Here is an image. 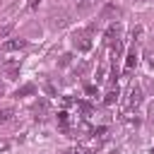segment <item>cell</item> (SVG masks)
<instances>
[{
    "label": "cell",
    "instance_id": "cell-1",
    "mask_svg": "<svg viewBox=\"0 0 154 154\" xmlns=\"http://www.w3.org/2000/svg\"><path fill=\"white\" fill-rule=\"evenodd\" d=\"M142 103V89H140V84H132L130 87V94H128V106L130 108H137Z\"/></svg>",
    "mask_w": 154,
    "mask_h": 154
},
{
    "label": "cell",
    "instance_id": "cell-2",
    "mask_svg": "<svg viewBox=\"0 0 154 154\" xmlns=\"http://www.w3.org/2000/svg\"><path fill=\"white\" fill-rule=\"evenodd\" d=\"M26 46V38H7L5 43H2V51H19V48H24Z\"/></svg>",
    "mask_w": 154,
    "mask_h": 154
},
{
    "label": "cell",
    "instance_id": "cell-3",
    "mask_svg": "<svg viewBox=\"0 0 154 154\" xmlns=\"http://www.w3.org/2000/svg\"><path fill=\"white\" fill-rule=\"evenodd\" d=\"M142 36H144V26L142 24H135L130 29V41H142Z\"/></svg>",
    "mask_w": 154,
    "mask_h": 154
},
{
    "label": "cell",
    "instance_id": "cell-4",
    "mask_svg": "<svg viewBox=\"0 0 154 154\" xmlns=\"http://www.w3.org/2000/svg\"><path fill=\"white\" fill-rule=\"evenodd\" d=\"M94 5H96V0H77V2H75L77 12H87V10H91Z\"/></svg>",
    "mask_w": 154,
    "mask_h": 154
},
{
    "label": "cell",
    "instance_id": "cell-5",
    "mask_svg": "<svg viewBox=\"0 0 154 154\" xmlns=\"http://www.w3.org/2000/svg\"><path fill=\"white\" fill-rule=\"evenodd\" d=\"M108 17H120V10L113 7V5H108V7L101 12V19H108Z\"/></svg>",
    "mask_w": 154,
    "mask_h": 154
},
{
    "label": "cell",
    "instance_id": "cell-6",
    "mask_svg": "<svg viewBox=\"0 0 154 154\" xmlns=\"http://www.w3.org/2000/svg\"><path fill=\"white\" fill-rule=\"evenodd\" d=\"M65 24H70V17H67V14H60L58 19H53V22H51V26H53V29H63Z\"/></svg>",
    "mask_w": 154,
    "mask_h": 154
},
{
    "label": "cell",
    "instance_id": "cell-7",
    "mask_svg": "<svg viewBox=\"0 0 154 154\" xmlns=\"http://www.w3.org/2000/svg\"><path fill=\"white\" fill-rule=\"evenodd\" d=\"M106 72H108V65H106V63H101V65H99V70H96V84H101V82L106 79Z\"/></svg>",
    "mask_w": 154,
    "mask_h": 154
},
{
    "label": "cell",
    "instance_id": "cell-8",
    "mask_svg": "<svg viewBox=\"0 0 154 154\" xmlns=\"http://www.w3.org/2000/svg\"><path fill=\"white\" fill-rule=\"evenodd\" d=\"M14 116V108H0V123H10Z\"/></svg>",
    "mask_w": 154,
    "mask_h": 154
},
{
    "label": "cell",
    "instance_id": "cell-9",
    "mask_svg": "<svg viewBox=\"0 0 154 154\" xmlns=\"http://www.w3.org/2000/svg\"><path fill=\"white\" fill-rule=\"evenodd\" d=\"M135 65H137V55H135V53H128V58H125V67L132 70Z\"/></svg>",
    "mask_w": 154,
    "mask_h": 154
},
{
    "label": "cell",
    "instance_id": "cell-10",
    "mask_svg": "<svg viewBox=\"0 0 154 154\" xmlns=\"http://www.w3.org/2000/svg\"><path fill=\"white\" fill-rule=\"evenodd\" d=\"M19 63H22L19 58H10V60H5V70H17Z\"/></svg>",
    "mask_w": 154,
    "mask_h": 154
},
{
    "label": "cell",
    "instance_id": "cell-11",
    "mask_svg": "<svg viewBox=\"0 0 154 154\" xmlns=\"http://www.w3.org/2000/svg\"><path fill=\"white\" fill-rule=\"evenodd\" d=\"M12 29H14V22H7V24H2V26H0V38H5V36L12 31Z\"/></svg>",
    "mask_w": 154,
    "mask_h": 154
},
{
    "label": "cell",
    "instance_id": "cell-12",
    "mask_svg": "<svg viewBox=\"0 0 154 154\" xmlns=\"http://www.w3.org/2000/svg\"><path fill=\"white\" fill-rule=\"evenodd\" d=\"M116 99H118V89H111V91L106 94V99H103V101H106V103H113Z\"/></svg>",
    "mask_w": 154,
    "mask_h": 154
},
{
    "label": "cell",
    "instance_id": "cell-13",
    "mask_svg": "<svg viewBox=\"0 0 154 154\" xmlns=\"http://www.w3.org/2000/svg\"><path fill=\"white\" fill-rule=\"evenodd\" d=\"M34 91V84H26V87H22L19 91H17V96H26V94H31Z\"/></svg>",
    "mask_w": 154,
    "mask_h": 154
},
{
    "label": "cell",
    "instance_id": "cell-14",
    "mask_svg": "<svg viewBox=\"0 0 154 154\" xmlns=\"http://www.w3.org/2000/svg\"><path fill=\"white\" fill-rule=\"evenodd\" d=\"M79 48H82V51H89V48H91V41H89V38H82V41H79Z\"/></svg>",
    "mask_w": 154,
    "mask_h": 154
},
{
    "label": "cell",
    "instance_id": "cell-15",
    "mask_svg": "<svg viewBox=\"0 0 154 154\" xmlns=\"http://www.w3.org/2000/svg\"><path fill=\"white\" fill-rule=\"evenodd\" d=\"M144 58H147V65H149V67H154V53H152V51H147V53H144Z\"/></svg>",
    "mask_w": 154,
    "mask_h": 154
},
{
    "label": "cell",
    "instance_id": "cell-16",
    "mask_svg": "<svg viewBox=\"0 0 154 154\" xmlns=\"http://www.w3.org/2000/svg\"><path fill=\"white\" fill-rule=\"evenodd\" d=\"M70 154H89V152H87L84 147H72V149H70Z\"/></svg>",
    "mask_w": 154,
    "mask_h": 154
},
{
    "label": "cell",
    "instance_id": "cell-17",
    "mask_svg": "<svg viewBox=\"0 0 154 154\" xmlns=\"http://www.w3.org/2000/svg\"><path fill=\"white\" fill-rule=\"evenodd\" d=\"M38 2H41V0H29V2H26V7H29V10H34Z\"/></svg>",
    "mask_w": 154,
    "mask_h": 154
},
{
    "label": "cell",
    "instance_id": "cell-18",
    "mask_svg": "<svg viewBox=\"0 0 154 154\" xmlns=\"http://www.w3.org/2000/svg\"><path fill=\"white\" fill-rule=\"evenodd\" d=\"M2 91H5V84H2V82H0V94H2Z\"/></svg>",
    "mask_w": 154,
    "mask_h": 154
},
{
    "label": "cell",
    "instance_id": "cell-19",
    "mask_svg": "<svg viewBox=\"0 0 154 154\" xmlns=\"http://www.w3.org/2000/svg\"><path fill=\"white\" fill-rule=\"evenodd\" d=\"M152 154H154V149H152Z\"/></svg>",
    "mask_w": 154,
    "mask_h": 154
}]
</instances>
